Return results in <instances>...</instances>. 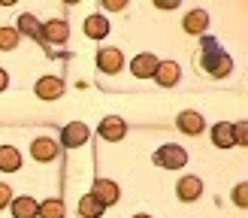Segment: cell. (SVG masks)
Masks as SVG:
<instances>
[{"mask_svg": "<svg viewBox=\"0 0 248 218\" xmlns=\"http://www.w3.org/2000/svg\"><path fill=\"white\" fill-rule=\"evenodd\" d=\"M200 67L209 73V76H215V79H221V76H230V70H233V61H230V55L224 52V48L218 46V40L215 36H203V48H200Z\"/></svg>", "mask_w": 248, "mask_h": 218, "instance_id": "obj_1", "label": "cell"}, {"mask_svg": "<svg viewBox=\"0 0 248 218\" xmlns=\"http://www.w3.org/2000/svg\"><path fill=\"white\" fill-rule=\"evenodd\" d=\"M155 164L164 167V170H179V167L188 164V152H185L182 145H176V142H167V145H160L155 152Z\"/></svg>", "mask_w": 248, "mask_h": 218, "instance_id": "obj_2", "label": "cell"}, {"mask_svg": "<svg viewBox=\"0 0 248 218\" xmlns=\"http://www.w3.org/2000/svg\"><path fill=\"white\" fill-rule=\"evenodd\" d=\"M176 194H179V200L194 203L197 197H203V179H197V176H182L179 185H176Z\"/></svg>", "mask_w": 248, "mask_h": 218, "instance_id": "obj_3", "label": "cell"}, {"mask_svg": "<svg viewBox=\"0 0 248 218\" xmlns=\"http://www.w3.org/2000/svg\"><path fill=\"white\" fill-rule=\"evenodd\" d=\"M130 70H133L136 79H152L155 70H157V58H155L152 52H142V55H136V58L130 61Z\"/></svg>", "mask_w": 248, "mask_h": 218, "instance_id": "obj_4", "label": "cell"}, {"mask_svg": "<svg viewBox=\"0 0 248 218\" xmlns=\"http://www.w3.org/2000/svg\"><path fill=\"white\" fill-rule=\"evenodd\" d=\"M182 76V67L176 64V61H157V70H155V76L157 85H164V88H170V85H176Z\"/></svg>", "mask_w": 248, "mask_h": 218, "instance_id": "obj_5", "label": "cell"}, {"mask_svg": "<svg viewBox=\"0 0 248 218\" xmlns=\"http://www.w3.org/2000/svg\"><path fill=\"white\" fill-rule=\"evenodd\" d=\"M36 97L40 100H58L61 94H64V82H61L58 76H43L40 82H36Z\"/></svg>", "mask_w": 248, "mask_h": 218, "instance_id": "obj_6", "label": "cell"}, {"mask_svg": "<svg viewBox=\"0 0 248 218\" xmlns=\"http://www.w3.org/2000/svg\"><path fill=\"white\" fill-rule=\"evenodd\" d=\"M124 133H127V125H124L118 115H106V118L100 121V137H103V140L118 142V140H124Z\"/></svg>", "mask_w": 248, "mask_h": 218, "instance_id": "obj_7", "label": "cell"}, {"mask_svg": "<svg viewBox=\"0 0 248 218\" xmlns=\"http://www.w3.org/2000/svg\"><path fill=\"white\" fill-rule=\"evenodd\" d=\"M85 140H88V127H85L82 121H73V125H67L64 133H61V145H67V149H79Z\"/></svg>", "mask_w": 248, "mask_h": 218, "instance_id": "obj_8", "label": "cell"}, {"mask_svg": "<svg viewBox=\"0 0 248 218\" xmlns=\"http://www.w3.org/2000/svg\"><path fill=\"white\" fill-rule=\"evenodd\" d=\"M97 67L103 73H118L124 67V55L118 48H100V52H97Z\"/></svg>", "mask_w": 248, "mask_h": 218, "instance_id": "obj_9", "label": "cell"}, {"mask_svg": "<svg viewBox=\"0 0 248 218\" xmlns=\"http://www.w3.org/2000/svg\"><path fill=\"white\" fill-rule=\"evenodd\" d=\"M91 194H94V197L100 200L103 206H112V203H118V185H115V182H109V179H97Z\"/></svg>", "mask_w": 248, "mask_h": 218, "instance_id": "obj_10", "label": "cell"}, {"mask_svg": "<svg viewBox=\"0 0 248 218\" xmlns=\"http://www.w3.org/2000/svg\"><path fill=\"white\" fill-rule=\"evenodd\" d=\"M31 155H33V161H43V164H48V161H55L58 157V145L52 142V140H33V145H31Z\"/></svg>", "mask_w": 248, "mask_h": 218, "instance_id": "obj_11", "label": "cell"}, {"mask_svg": "<svg viewBox=\"0 0 248 218\" xmlns=\"http://www.w3.org/2000/svg\"><path fill=\"white\" fill-rule=\"evenodd\" d=\"M67 36H70L67 21H61V18H52L43 28V43H67Z\"/></svg>", "mask_w": 248, "mask_h": 218, "instance_id": "obj_12", "label": "cell"}, {"mask_svg": "<svg viewBox=\"0 0 248 218\" xmlns=\"http://www.w3.org/2000/svg\"><path fill=\"white\" fill-rule=\"evenodd\" d=\"M176 125H179V130H185V133H191V137H197V133H203V115L200 112H179V118H176Z\"/></svg>", "mask_w": 248, "mask_h": 218, "instance_id": "obj_13", "label": "cell"}, {"mask_svg": "<svg viewBox=\"0 0 248 218\" xmlns=\"http://www.w3.org/2000/svg\"><path fill=\"white\" fill-rule=\"evenodd\" d=\"M109 31H112V28H109L106 16H88V18H85V33H88L91 40H103Z\"/></svg>", "mask_w": 248, "mask_h": 218, "instance_id": "obj_14", "label": "cell"}, {"mask_svg": "<svg viewBox=\"0 0 248 218\" xmlns=\"http://www.w3.org/2000/svg\"><path fill=\"white\" fill-rule=\"evenodd\" d=\"M212 142L218 145V149H233V125H227V121H221V125L212 127Z\"/></svg>", "mask_w": 248, "mask_h": 218, "instance_id": "obj_15", "label": "cell"}, {"mask_svg": "<svg viewBox=\"0 0 248 218\" xmlns=\"http://www.w3.org/2000/svg\"><path fill=\"white\" fill-rule=\"evenodd\" d=\"M206 24H209V16H206V12H203V9H191L188 16H185V24H182V28L188 31V33H203Z\"/></svg>", "mask_w": 248, "mask_h": 218, "instance_id": "obj_16", "label": "cell"}, {"mask_svg": "<svg viewBox=\"0 0 248 218\" xmlns=\"http://www.w3.org/2000/svg\"><path fill=\"white\" fill-rule=\"evenodd\" d=\"M103 209H106V206L97 200L94 194H85V197L79 200V215H82V218H100Z\"/></svg>", "mask_w": 248, "mask_h": 218, "instance_id": "obj_17", "label": "cell"}, {"mask_svg": "<svg viewBox=\"0 0 248 218\" xmlns=\"http://www.w3.org/2000/svg\"><path fill=\"white\" fill-rule=\"evenodd\" d=\"M18 167H21V155L12 145H0V170L3 173H16Z\"/></svg>", "mask_w": 248, "mask_h": 218, "instance_id": "obj_18", "label": "cell"}, {"mask_svg": "<svg viewBox=\"0 0 248 218\" xmlns=\"http://www.w3.org/2000/svg\"><path fill=\"white\" fill-rule=\"evenodd\" d=\"M16 31H21V33H28V36H33L36 43H43V24L36 21V18L31 16V12H24V16L18 18V28H16Z\"/></svg>", "mask_w": 248, "mask_h": 218, "instance_id": "obj_19", "label": "cell"}, {"mask_svg": "<svg viewBox=\"0 0 248 218\" xmlns=\"http://www.w3.org/2000/svg\"><path fill=\"white\" fill-rule=\"evenodd\" d=\"M36 203L33 197H16L12 200V215L16 218H36Z\"/></svg>", "mask_w": 248, "mask_h": 218, "instance_id": "obj_20", "label": "cell"}, {"mask_svg": "<svg viewBox=\"0 0 248 218\" xmlns=\"http://www.w3.org/2000/svg\"><path fill=\"white\" fill-rule=\"evenodd\" d=\"M36 215L40 218H64V203H61L58 197H52V200L36 206Z\"/></svg>", "mask_w": 248, "mask_h": 218, "instance_id": "obj_21", "label": "cell"}, {"mask_svg": "<svg viewBox=\"0 0 248 218\" xmlns=\"http://www.w3.org/2000/svg\"><path fill=\"white\" fill-rule=\"evenodd\" d=\"M18 46V31L16 28H0V48L9 52V48Z\"/></svg>", "mask_w": 248, "mask_h": 218, "instance_id": "obj_22", "label": "cell"}, {"mask_svg": "<svg viewBox=\"0 0 248 218\" xmlns=\"http://www.w3.org/2000/svg\"><path fill=\"white\" fill-rule=\"evenodd\" d=\"M233 142H236V145L248 142V125H245V121H236V125H233Z\"/></svg>", "mask_w": 248, "mask_h": 218, "instance_id": "obj_23", "label": "cell"}, {"mask_svg": "<svg viewBox=\"0 0 248 218\" xmlns=\"http://www.w3.org/2000/svg\"><path fill=\"white\" fill-rule=\"evenodd\" d=\"M245 194H248V188L245 185H236V191H233V203H236V206H245Z\"/></svg>", "mask_w": 248, "mask_h": 218, "instance_id": "obj_24", "label": "cell"}, {"mask_svg": "<svg viewBox=\"0 0 248 218\" xmlns=\"http://www.w3.org/2000/svg\"><path fill=\"white\" fill-rule=\"evenodd\" d=\"M9 197H12L9 185H0V209H6V206H9Z\"/></svg>", "mask_w": 248, "mask_h": 218, "instance_id": "obj_25", "label": "cell"}, {"mask_svg": "<svg viewBox=\"0 0 248 218\" xmlns=\"http://www.w3.org/2000/svg\"><path fill=\"white\" fill-rule=\"evenodd\" d=\"M109 12H118V9H124V0H106V3H103Z\"/></svg>", "mask_w": 248, "mask_h": 218, "instance_id": "obj_26", "label": "cell"}, {"mask_svg": "<svg viewBox=\"0 0 248 218\" xmlns=\"http://www.w3.org/2000/svg\"><path fill=\"white\" fill-rule=\"evenodd\" d=\"M157 6L160 9H172V6H179V3H176V0H157Z\"/></svg>", "mask_w": 248, "mask_h": 218, "instance_id": "obj_27", "label": "cell"}, {"mask_svg": "<svg viewBox=\"0 0 248 218\" xmlns=\"http://www.w3.org/2000/svg\"><path fill=\"white\" fill-rule=\"evenodd\" d=\"M6 85H9V76H6V70H0V91H6Z\"/></svg>", "mask_w": 248, "mask_h": 218, "instance_id": "obj_28", "label": "cell"}, {"mask_svg": "<svg viewBox=\"0 0 248 218\" xmlns=\"http://www.w3.org/2000/svg\"><path fill=\"white\" fill-rule=\"evenodd\" d=\"M133 218H152V215H133Z\"/></svg>", "mask_w": 248, "mask_h": 218, "instance_id": "obj_29", "label": "cell"}]
</instances>
